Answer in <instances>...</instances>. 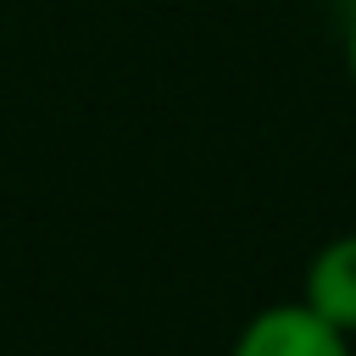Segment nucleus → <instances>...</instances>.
<instances>
[{
    "label": "nucleus",
    "instance_id": "f257e3e1",
    "mask_svg": "<svg viewBox=\"0 0 356 356\" xmlns=\"http://www.w3.org/2000/svg\"><path fill=\"white\" fill-rule=\"evenodd\" d=\"M228 356H350V334L328 328L300 300H278V306H261L239 328Z\"/></svg>",
    "mask_w": 356,
    "mask_h": 356
},
{
    "label": "nucleus",
    "instance_id": "f03ea898",
    "mask_svg": "<svg viewBox=\"0 0 356 356\" xmlns=\"http://www.w3.org/2000/svg\"><path fill=\"white\" fill-rule=\"evenodd\" d=\"M300 306H312L328 328L356 334V234H339L312 256Z\"/></svg>",
    "mask_w": 356,
    "mask_h": 356
},
{
    "label": "nucleus",
    "instance_id": "7ed1b4c3",
    "mask_svg": "<svg viewBox=\"0 0 356 356\" xmlns=\"http://www.w3.org/2000/svg\"><path fill=\"white\" fill-rule=\"evenodd\" d=\"M345 56H350V83H356V22H350V50Z\"/></svg>",
    "mask_w": 356,
    "mask_h": 356
}]
</instances>
